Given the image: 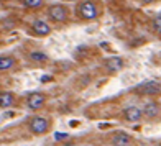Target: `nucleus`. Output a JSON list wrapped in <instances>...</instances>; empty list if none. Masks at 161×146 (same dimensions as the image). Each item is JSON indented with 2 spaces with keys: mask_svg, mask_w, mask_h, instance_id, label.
Masks as SVG:
<instances>
[{
  "mask_svg": "<svg viewBox=\"0 0 161 146\" xmlns=\"http://www.w3.org/2000/svg\"><path fill=\"white\" fill-rule=\"evenodd\" d=\"M100 3L97 0H79L76 5L77 18L84 21H94L100 17Z\"/></svg>",
  "mask_w": 161,
  "mask_h": 146,
  "instance_id": "nucleus-1",
  "label": "nucleus"
},
{
  "mask_svg": "<svg viewBox=\"0 0 161 146\" xmlns=\"http://www.w3.org/2000/svg\"><path fill=\"white\" fill-rule=\"evenodd\" d=\"M133 92L140 97H158L161 95V84L156 81H145L142 84H138Z\"/></svg>",
  "mask_w": 161,
  "mask_h": 146,
  "instance_id": "nucleus-2",
  "label": "nucleus"
},
{
  "mask_svg": "<svg viewBox=\"0 0 161 146\" xmlns=\"http://www.w3.org/2000/svg\"><path fill=\"white\" fill-rule=\"evenodd\" d=\"M28 128H30V131L33 135H46L49 128H51V123L49 120L46 118V116H41V115H35L31 116L30 120H28Z\"/></svg>",
  "mask_w": 161,
  "mask_h": 146,
  "instance_id": "nucleus-3",
  "label": "nucleus"
},
{
  "mask_svg": "<svg viewBox=\"0 0 161 146\" xmlns=\"http://www.w3.org/2000/svg\"><path fill=\"white\" fill-rule=\"evenodd\" d=\"M46 13H48L49 20L56 21V23H64V21H68V18H69V10L61 3L51 5Z\"/></svg>",
  "mask_w": 161,
  "mask_h": 146,
  "instance_id": "nucleus-4",
  "label": "nucleus"
},
{
  "mask_svg": "<svg viewBox=\"0 0 161 146\" xmlns=\"http://www.w3.org/2000/svg\"><path fill=\"white\" fill-rule=\"evenodd\" d=\"M142 115H143V118H146V120H156L158 116L161 115V105L158 104L156 100L146 102L143 110H142Z\"/></svg>",
  "mask_w": 161,
  "mask_h": 146,
  "instance_id": "nucleus-5",
  "label": "nucleus"
},
{
  "mask_svg": "<svg viewBox=\"0 0 161 146\" xmlns=\"http://www.w3.org/2000/svg\"><path fill=\"white\" fill-rule=\"evenodd\" d=\"M46 104V95L43 92H33L26 97V105L30 110H40Z\"/></svg>",
  "mask_w": 161,
  "mask_h": 146,
  "instance_id": "nucleus-6",
  "label": "nucleus"
},
{
  "mask_svg": "<svg viewBox=\"0 0 161 146\" xmlns=\"http://www.w3.org/2000/svg\"><path fill=\"white\" fill-rule=\"evenodd\" d=\"M112 144L114 146H131L133 144V138L127 131H117V133L112 135Z\"/></svg>",
  "mask_w": 161,
  "mask_h": 146,
  "instance_id": "nucleus-7",
  "label": "nucleus"
},
{
  "mask_svg": "<svg viewBox=\"0 0 161 146\" xmlns=\"http://www.w3.org/2000/svg\"><path fill=\"white\" fill-rule=\"evenodd\" d=\"M123 118H125L127 122L136 123V122H140L143 118V115H142V110L136 105H130L127 108H123Z\"/></svg>",
  "mask_w": 161,
  "mask_h": 146,
  "instance_id": "nucleus-8",
  "label": "nucleus"
},
{
  "mask_svg": "<svg viewBox=\"0 0 161 146\" xmlns=\"http://www.w3.org/2000/svg\"><path fill=\"white\" fill-rule=\"evenodd\" d=\"M104 66H105V69H107L108 72L115 74V72H119V71L123 69L125 62H123L122 57H119V56H112V57H108V59L104 62Z\"/></svg>",
  "mask_w": 161,
  "mask_h": 146,
  "instance_id": "nucleus-9",
  "label": "nucleus"
},
{
  "mask_svg": "<svg viewBox=\"0 0 161 146\" xmlns=\"http://www.w3.org/2000/svg\"><path fill=\"white\" fill-rule=\"evenodd\" d=\"M31 33L36 35V36H48L51 33V26L45 20H36L31 25Z\"/></svg>",
  "mask_w": 161,
  "mask_h": 146,
  "instance_id": "nucleus-10",
  "label": "nucleus"
},
{
  "mask_svg": "<svg viewBox=\"0 0 161 146\" xmlns=\"http://www.w3.org/2000/svg\"><path fill=\"white\" fill-rule=\"evenodd\" d=\"M17 66V59L13 56H0V72L12 71Z\"/></svg>",
  "mask_w": 161,
  "mask_h": 146,
  "instance_id": "nucleus-11",
  "label": "nucleus"
},
{
  "mask_svg": "<svg viewBox=\"0 0 161 146\" xmlns=\"http://www.w3.org/2000/svg\"><path fill=\"white\" fill-rule=\"evenodd\" d=\"M15 104V94L13 92H0V108H8Z\"/></svg>",
  "mask_w": 161,
  "mask_h": 146,
  "instance_id": "nucleus-12",
  "label": "nucleus"
},
{
  "mask_svg": "<svg viewBox=\"0 0 161 146\" xmlns=\"http://www.w3.org/2000/svg\"><path fill=\"white\" fill-rule=\"evenodd\" d=\"M21 3L28 10H38L45 5V0H21Z\"/></svg>",
  "mask_w": 161,
  "mask_h": 146,
  "instance_id": "nucleus-13",
  "label": "nucleus"
},
{
  "mask_svg": "<svg viewBox=\"0 0 161 146\" xmlns=\"http://www.w3.org/2000/svg\"><path fill=\"white\" fill-rule=\"evenodd\" d=\"M28 57L33 61V62H46L49 57L46 53H41V51H31L30 54H28Z\"/></svg>",
  "mask_w": 161,
  "mask_h": 146,
  "instance_id": "nucleus-14",
  "label": "nucleus"
},
{
  "mask_svg": "<svg viewBox=\"0 0 161 146\" xmlns=\"http://www.w3.org/2000/svg\"><path fill=\"white\" fill-rule=\"evenodd\" d=\"M150 28H151V31L155 33V35H161V13L151 20Z\"/></svg>",
  "mask_w": 161,
  "mask_h": 146,
  "instance_id": "nucleus-15",
  "label": "nucleus"
},
{
  "mask_svg": "<svg viewBox=\"0 0 161 146\" xmlns=\"http://www.w3.org/2000/svg\"><path fill=\"white\" fill-rule=\"evenodd\" d=\"M68 140V133H54V141H66Z\"/></svg>",
  "mask_w": 161,
  "mask_h": 146,
  "instance_id": "nucleus-16",
  "label": "nucleus"
},
{
  "mask_svg": "<svg viewBox=\"0 0 161 146\" xmlns=\"http://www.w3.org/2000/svg\"><path fill=\"white\" fill-rule=\"evenodd\" d=\"M140 2H142V3H145V5H148V3H153L155 0H140Z\"/></svg>",
  "mask_w": 161,
  "mask_h": 146,
  "instance_id": "nucleus-17",
  "label": "nucleus"
},
{
  "mask_svg": "<svg viewBox=\"0 0 161 146\" xmlns=\"http://www.w3.org/2000/svg\"><path fill=\"white\" fill-rule=\"evenodd\" d=\"M63 146H77L76 143H72V141H68V143H64Z\"/></svg>",
  "mask_w": 161,
  "mask_h": 146,
  "instance_id": "nucleus-18",
  "label": "nucleus"
},
{
  "mask_svg": "<svg viewBox=\"0 0 161 146\" xmlns=\"http://www.w3.org/2000/svg\"><path fill=\"white\" fill-rule=\"evenodd\" d=\"M151 146H161V143H153Z\"/></svg>",
  "mask_w": 161,
  "mask_h": 146,
  "instance_id": "nucleus-19",
  "label": "nucleus"
}]
</instances>
